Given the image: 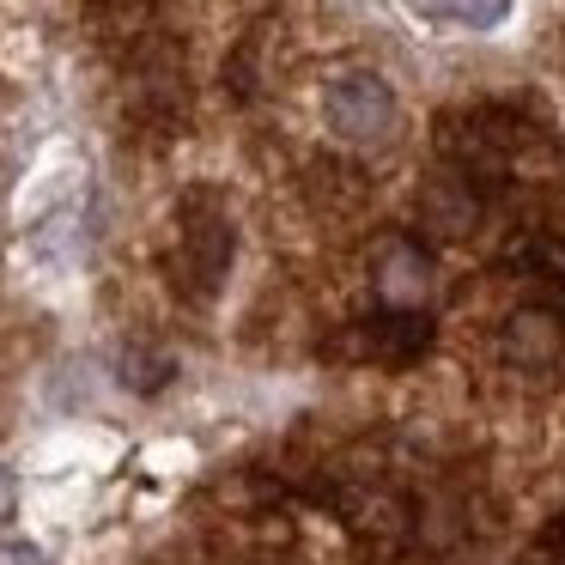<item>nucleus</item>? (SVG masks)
<instances>
[{
    "label": "nucleus",
    "instance_id": "f257e3e1",
    "mask_svg": "<svg viewBox=\"0 0 565 565\" xmlns=\"http://www.w3.org/2000/svg\"><path fill=\"white\" fill-rule=\"evenodd\" d=\"M322 122H329V135L347 140V147H390L395 128H402V104H395V92L383 74L353 67V74H334L329 86H322Z\"/></svg>",
    "mask_w": 565,
    "mask_h": 565
},
{
    "label": "nucleus",
    "instance_id": "f03ea898",
    "mask_svg": "<svg viewBox=\"0 0 565 565\" xmlns=\"http://www.w3.org/2000/svg\"><path fill=\"white\" fill-rule=\"evenodd\" d=\"M177 268H183L189 292H220L225 268H232V220L213 195H189L183 207V249H177Z\"/></svg>",
    "mask_w": 565,
    "mask_h": 565
},
{
    "label": "nucleus",
    "instance_id": "7ed1b4c3",
    "mask_svg": "<svg viewBox=\"0 0 565 565\" xmlns=\"http://www.w3.org/2000/svg\"><path fill=\"white\" fill-rule=\"evenodd\" d=\"M371 292L383 310H426L431 305V256L414 237H383L371 256Z\"/></svg>",
    "mask_w": 565,
    "mask_h": 565
},
{
    "label": "nucleus",
    "instance_id": "20e7f679",
    "mask_svg": "<svg viewBox=\"0 0 565 565\" xmlns=\"http://www.w3.org/2000/svg\"><path fill=\"white\" fill-rule=\"evenodd\" d=\"M499 353L511 371H529V377L553 371L565 359V310H553V305L511 310V317H504V334H499Z\"/></svg>",
    "mask_w": 565,
    "mask_h": 565
},
{
    "label": "nucleus",
    "instance_id": "39448f33",
    "mask_svg": "<svg viewBox=\"0 0 565 565\" xmlns=\"http://www.w3.org/2000/svg\"><path fill=\"white\" fill-rule=\"evenodd\" d=\"M431 341L426 310H377L371 322H359V353L377 365H414Z\"/></svg>",
    "mask_w": 565,
    "mask_h": 565
},
{
    "label": "nucleus",
    "instance_id": "423d86ee",
    "mask_svg": "<svg viewBox=\"0 0 565 565\" xmlns=\"http://www.w3.org/2000/svg\"><path fill=\"white\" fill-rule=\"evenodd\" d=\"M480 201H487V195H480L468 177L444 171V177H431V189L419 195V220H426L431 232H444V237H462V232H475Z\"/></svg>",
    "mask_w": 565,
    "mask_h": 565
},
{
    "label": "nucleus",
    "instance_id": "0eeeda50",
    "mask_svg": "<svg viewBox=\"0 0 565 565\" xmlns=\"http://www.w3.org/2000/svg\"><path fill=\"white\" fill-rule=\"evenodd\" d=\"M419 7L438 19H456V25H492L504 13V0H419Z\"/></svg>",
    "mask_w": 565,
    "mask_h": 565
},
{
    "label": "nucleus",
    "instance_id": "6e6552de",
    "mask_svg": "<svg viewBox=\"0 0 565 565\" xmlns=\"http://www.w3.org/2000/svg\"><path fill=\"white\" fill-rule=\"evenodd\" d=\"M541 565H565V523L547 535V547H541Z\"/></svg>",
    "mask_w": 565,
    "mask_h": 565
}]
</instances>
